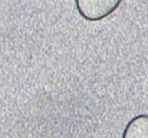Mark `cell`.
<instances>
[{
    "mask_svg": "<svg viewBox=\"0 0 148 138\" xmlns=\"http://www.w3.org/2000/svg\"><path fill=\"white\" fill-rule=\"evenodd\" d=\"M122 0H76L79 14L89 21H98L112 14Z\"/></svg>",
    "mask_w": 148,
    "mask_h": 138,
    "instance_id": "6da1fadb",
    "label": "cell"
},
{
    "mask_svg": "<svg viewBox=\"0 0 148 138\" xmlns=\"http://www.w3.org/2000/svg\"><path fill=\"white\" fill-rule=\"evenodd\" d=\"M122 138H148V116L141 114L133 118L126 126Z\"/></svg>",
    "mask_w": 148,
    "mask_h": 138,
    "instance_id": "7a4b0ae2",
    "label": "cell"
}]
</instances>
